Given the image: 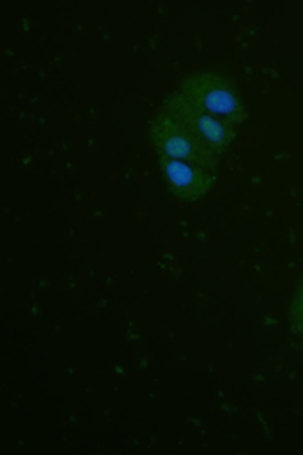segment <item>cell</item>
<instances>
[{"instance_id":"obj_2","label":"cell","mask_w":303,"mask_h":455,"mask_svg":"<svg viewBox=\"0 0 303 455\" xmlns=\"http://www.w3.org/2000/svg\"><path fill=\"white\" fill-rule=\"evenodd\" d=\"M171 94L236 131L246 120V111L235 85L219 71H193Z\"/></svg>"},{"instance_id":"obj_1","label":"cell","mask_w":303,"mask_h":455,"mask_svg":"<svg viewBox=\"0 0 303 455\" xmlns=\"http://www.w3.org/2000/svg\"><path fill=\"white\" fill-rule=\"evenodd\" d=\"M151 140L171 195L200 201L211 191L219 158L163 104L151 124Z\"/></svg>"},{"instance_id":"obj_4","label":"cell","mask_w":303,"mask_h":455,"mask_svg":"<svg viewBox=\"0 0 303 455\" xmlns=\"http://www.w3.org/2000/svg\"><path fill=\"white\" fill-rule=\"evenodd\" d=\"M290 327L295 338L303 341V277L293 293V298L290 301Z\"/></svg>"},{"instance_id":"obj_3","label":"cell","mask_w":303,"mask_h":455,"mask_svg":"<svg viewBox=\"0 0 303 455\" xmlns=\"http://www.w3.org/2000/svg\"><path fill=\"white\" fill-rule=\"evenodd\" d=\"M163 106L187 127V131L198 137L217 158L224 156L235 146L239 132L236 129L187 106L173 94H170Z\"/></svg>"}]
</instances>
